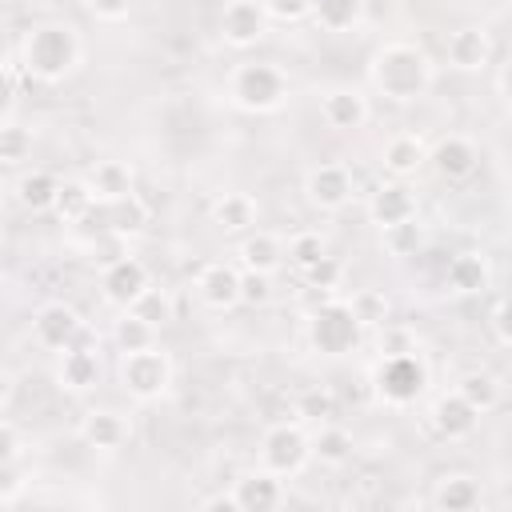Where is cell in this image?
<instances>
[{"instance_id": "obj_6", "label": "cell", "mask_w": 512, "mask_h": 512, "mask_svg": "<svg viewBox=\"0 0 512 512\" xmlns=\"http://www.w3.org/2000/svg\"><path fill=\"white\" fill-rule=\"evenodd\" d=\"M120 384L140 404L160 400L168 392V384H172V360H168V352H160L156 344L136 348V352H120Z\"/></svg>"}, {"instance_id": "obj_35", "label": "cell", "mask_w": 512, "mask_h": 512, "mask_svg": "<svg viewBox=\"0 0 512 512\" xmlns=\"http://www.w3.org/2000/svg\"><path fill=\"white\" fill-rule=\"evenodd\" d=\"M128 312H136L140 320H148L152 328H160V324H168V320H172V296L148 284V288L128 304Z\"/></svg>"}, {"instance_id": "obj_10", "label": "cell", "mask_w": 512, "mask_h": 512, "mask_svg": "<svg viewBox=\"0 0 512 512\" xmlns=\"http://www.w3.org/2000/svg\"><path fill=\"white\" fill-rule=\"evenodd\" d=\"M220 32L232 48H252L268 32V12L260 8V0H228L220 12Z\"/></svg>"}, {"instance_id": "obj_24", "label": "cell", "mask_w": 512, "mask_h": 512, "mask_svg": "<svg viewBox=\"0 0 512 512\" xmlns=\"http://www.w3.org/2000/svg\"><path fill=\"white\" fill-rule=\"evenodd\" d=\"M480 480L476 476H468V472H452V476H444L440 484H436V508L440 512H472V508H480Z\"/></svg>"}, {"instance_id": "obj_17", "label": "cell", "mask_w": 512, "mask_h": 512, "mask_svg": "<svg viewBox=\"0 0 512 512\" xmlns=\"http://www.w3.org/2000/svg\"><path fill=\"white\" fill-rule=\"evenodd\" d=\"M444 52H448V64H452L456 72H480V68H488V60H492V40H488L484 28H456V32L448 36Z\"/></svg>"}, {"instance_id": "obj_38", "label": "cell", "mask_w": 512, "mask_h": 512, "mask_svg": "<svg viewBox=\"0 0 512 512\" xmlns=\"http://www.w3.org/2000/svg\"><path fill=\"white\" fill-rule=\"evenodd\" d=\"M32 152V132L24 124H0V164H20Z\"/></svg>"}, {"instance_id": "obj_37", "label": "cell", "mask_w": 512, "mask_h": 512, "mask_svg": "<svg viewBox=\"0 0 512 512\" xmlns=\"http://www.w3.org/2000/svg\"><path fill=\"white\" fill-rule=\"evenodd\" d=\"M384 232V248L392 256H416L420 244H424V232L416 220H404V224H392V228H380Z\"/></svg>"}, {"instance_id": "obj_43", "label": "cell", "mask_w": 512, "mask_h": 512, "mask_svg": "<svg viewBox=\"0 0 512 512\" xmlns=\"http://www.w3.org/2000/svg\"><path fill=\"white\" fill-rule=\"evenodd\" d=\"M88 12H92L96 20L116 24V20H124V16L132 12V0H88Z\"/></svg>"}, {"instance_id": "obj_19", "label": "cell", "mask_w": 512, "mask_h": 512, "mask_svg": "<svg viewBox=\"0 0 512 512\" xmlns=\"http://www.w3.org/2000/svg\"><path fill=\"white\" fill-rule=\"evenodd\" d=\"M476 424H480V412H476L460 392H448V396H440V400L432 404V428H436L444 440H464V436L476 432Z\"/></svg>"}, {"instance_id": "obj_49", "label": "cell", "mask_w": 512, "mask_h": 512, "mask_svg": "<svg viewBox=\"0 0 512 512\" xmlns=\"http://www.w3.org/2000/svg\"><path fill=\"white\" fill-rule=\"evenodd\" d=\"M204 508H224V512H236L232 496H212V500H204Z\"/></svg>"}, {"instance_id": "obj_39", "label": "cell", "mask_w": 512, "mask_h": 512, "mask_svg": "<svg viewBox=\"0 0 512 512\" xmlns=\"http://www.w3.org/2000/svg\"><path fill=\"white\" fill-rule=\"evenodd\" d=\"M328 248H324V240L316 236V232H296L292 240H288V248H284V256H288V264L292 268H308V264H316L320 256H324Z\"/></svg>"}, {"instance_id": "obj_41", "label": "cell", "mask_w": 512, "mask_h": 512, "mask_svg": "<svg viewBox=\"0 0 512 512\" xmlns=\"http://www.w3.org/2000/svg\"><path fill=\"white\" fill-rule=\"evenodd\" d=\"M268 296H272V276H264V272H240V304H268Z\"/></svg>"}, {"instance_id": "obj_5", "label": "cell", "mask_w": 512, "mask_h": 512, "mask_svg": "<svg viewBox=\"0 0 512 512\" xmlns=\"http://www.w3.org/2000/svg\"><path fill=\"white\" fill-rule=\"evenodd\" d=\"M360 336H364V328L352 316L348 300H324L308 316V344L320 356H348V352H356Z\"/></svg>"}, {"instance_id": "obj_44", "label": "cell", "mask_w": 512, "mask_h": 512, "mask_svg": "<svg viewBox=\"0 0 512 512\" xmlns=\"http://www.w3.org/2000/svg\"><path fill=\"white\" fill-rule=\"evenodd\" d=\"M488 324H492V332H496V344L508 348V344H512V332H508V304H504V300H492Z\"/></svg>"}, {"instance_id": "obj_7", "label": "cell", "mask_w": 512, "mask_h": 512, "mask_svg": "<svg viewBox=\"0 0 512 512\" xmlns=\"http://www.w3.org/2000/svg\"><path fill=\"white\" fill-rule=\"evenodd\" d=\"M312 460V440L300 424H276L264 432L260 440V468L288 480L296 472H304V464Z\"/></svg>"}, {"instance_id": "obj_28", "label": "cell", "mask_w": 512, "mask_h": 512, "mask_svg": "<svg viewBox=\"0 0 512 512\" xmlns=\"http://www.w3.org/2000/svg\"><path fill=\"white\" fill-rule=\"evenodd\" d=\"M312 440V456L320 460V464H328V468H340V464H348L352 460V432H344L340 424H320V432L316 436H308Z\"/></svg>"}, {"instance_id": "obj_21", "label": "cell", "mask_w": 512, "mask_h": 512, "mask_svg": "<svg viewBox=\"0 0 512 512\" xmlns=\"http://www.w3.org/2000/svg\"><path fill=\"white\" fill-rule=\"evenodd\" d=\"M424 160H428V148H424V140H420L416 132H400V136H392V140L384 144V152H380L384 172H392L396 180L416 176V172L424 168Z\"/></svg>"}, {"instance_id": "obj_23", "label": "cell", "mask_w": 512, "mask_h": 512, "mask_svg": "<svg viewBox=\"0 0 512 512\" xmlns=\"http://www.w3.org/2000/svg\"><path fill=\"white\" fill-rule=\"evenodd\" d=\"M444 284L456 292V296H472V292H484L488 288V260L480 252H460L448 260L444 268Z\"/></svg>"}, {"instance_id": "obj_32", "label": "cell", "mask_w": 512, "mask_h": 512, "mask_svg": "<svg viewBox=\"0 0 512 512\" xmlns=\"http://www.w3.org/2000/svg\"><path fill=\"white\" fill-rule=\"evenodd\" d=\"M308 12L316 16L320 28H328V32H348V28L364 16V0H312Z\"/></svg>"}, {"instance_id": "obj_14", "label": "cell", "mask_w": 512, "mask_h": 512, "mask_svg": "<svg viewBox=\"0 0 512 512\" xmlns=\"http://www.w3.org/2000/svg\"><path fill=\"white\" fill-rule=\"evenodd\" d=\"M96 380H100V356L80 336L76 344H68L60 352V360H56V384L64 392H88V388H96Z\"/></svg>"}, {"instance_id": "obj_20", "label": "cell", "mask_w": 512, "mask_h": 512, "mask_svg": "<svg viewBox=\"0 0 512 512\" xmlns=\"http://www.w3.org/2000/svg\"><path fill=\"white\" fill-rule=\"evenodd\" d=\"M128 420L116 412V408H92V412H84V420H80V440L88 444V448H100V452H116L124 440H128Z\"/></svg>"}, {"instance_id": "obj_26", "label": "cell", "mask_w": 512, "mask_h": 512, "mask_svg": "<svg viewBox=\"0 0 512 512\" xmlns=\"http://www.w3.org/2000/svg\"><path fill=\"white\" fill-rule=\"evenodd\" d=\"M212 224L224 232H244L256 224V200L248 192H224L212 204Z\"/></svg>"}, {"instance_id": "obj_27", "label": "cell", "mask_w": 512, "mask_h": 512, "mask_svg": "<svg viewBox=\"0 0 512 512\" xmlns=\"http://www.w3.org/2000/svg\"><path fill=\"white\" fill-rule=\"evenodd\" d=\"M88 188H92V196L96 200H120V196H128L132 192V168L128 164H120V160H100L96 168H92V176H88Z\"/></svg>"}, {"instance_id": "obj_15", "label": "cell", "mask_w": 512, "mask_h": 512, "mask_svg": "<svg viewBox=\"0 0 512 512\" xmlns=\"http://www.w3.org/2000/svg\"><path fill=\"white\" fill-rule=\"evenodd\" d=\"M320 116L336 132H356L368 124V96L356 88H332L320 96Z\"/></svg>"}, {"instance_id": "obj_40", "label": "cell", "mask_w": 512, "mask_h": 512, "mask_svg": "<svg viewBox=\"0 0 512 512\" xmlns=\"http://www.w3.org/2000/svg\"><path fill=\"white\" fill-rule=\"evenodd\" d=\"M300 276L308 280V288H324V292H328V288H336V284H340L344 268H340V260H336V256H328V252H324V256H320L316 264H308Z\"/></svg>"}, {"instance_id": "obj_25", "label": "cell", "mask_w": 512, "mask_h": 512, "mask_svg": "<svg viewBox=\"0 0 512 512\" xmlns=\"http://www.w3.org/2000/svg\"><path fill=\"white\" fill-rule=\"evenodd\" d=\"M240 264H244L248 272L272 276V272L284 264V244H280V236H272V232H252V236H244V240H240Z\"/></svg>"}, {"instance_id": "obj_31", "label": "cell", "mask_w": 512, "mask_h": 512, "mask_svg": "<svg viewBox=\"0 0 512 512\" xmlns=\"http://www.w3.org/2000/svg\"><path fill=\"white\" fill-rule=\"evenodd\" d=\"M92 204H96V196H92L88 180H60L52 212H56L60 220H68V224H80V220L88 216V208H92Z\"/></svg>"}, {"instance_id": "obj_48", "label": "cell", "mask_w": 512, "mask_h": 512, "mask_svg": "<svg viewBox=\"0 0 512 512\" xmlns=\"http://www.w3.org/2000/svg\"><path fill=\"white\" fill-rule=\"evenodd\" d=\"M12 400V372L8 368H0V408Z\"/></svg>"}, {"instance_id": "obj_9", "label": "cell", "mask_w": 512, "mask_h": 512, "mask_svg": "<svg viewBox=\"0 0 512 512\" xmlns=\"http://www.w3.org/2000/svg\"><path fill=\"white\" fill-rule=\"evenodd\" d=\"M32 332H36V340H40L44 348L64 352L68 344H76V340L84 336V320H80V312H76L72 304L52 300V304L36 308V316H32Z\"/></svg>"}, {"instance_id": "obj_34", "label": "cell", "mask_w": 512, "mask_h": 512, "mask_svg": "<svg viewBox=\"0 0 512 512\" xmlns=\"http://www.w3.org/2000/svg\"><path fill=\"white\" fill-rule=\"evenodd\" d=\"M348 308H352V316L360 320V328H384V324H388V296L376 292V288L352 292Z\"/></svg>"}, {"instance_id": "obj_29", "label": "cell", "mask_w": 512, "mask_h": 512, "mask_svg": "<svg viewBox=\"0 0 512 512\" xmlns=\"http://www.w3.org/2000/svg\"><path fill=\"white\" fill-rule=\"evenodd\" d=\"M56 188H60V180H56L52 172L36 168V172H24V176H20L16 200H20L28 212H48V208L56 204Z\"/></svg>"}, {"instance_id": "obj_47", "label": "cell", "mask_w": 512, "mask_h": 512, "mask_svg": "<svg viewBox=\"0 0 512 512\" xmlns=\"http://www.w3.org/2000/svg\"><path fill=\"white\" fill-rule=\"evenodd\" d=\"M408 348H412L408 332H396V328H388V324H384V336H380V356H392V352H408Z\"/></svg>"}, {"instance_id": "obj_2", "label": "cell", "mask_w": 512, "mask_h": 512, "mask_svg": "<svg viewBox=\"0 0 512 512\" xmlns=\"http://www.w3.org/2000/svg\"><path fill=\"white\" fill-rule=\"evenodd\" d=\"M20 60H24V68H28L36 80L56 84V80H64V76L80 64V36H76L72 24L44 20V24H36V28L24 36Z\"/></svg>"}, {"instance_id": "obj_11", "label": "cell", "mask_w": 512, "mask_h": 512, "mask_svg": "<svg viewBox=\"0 0 512 512\" xmlns=\"http://www.w3.org/2000/svg\"><path fill=\"white\" fill-rule=\"evenodd\" d=\"M148 284H152V276H148V268H144L136 256H116V260H108V268H104V276H100L104 300L116 304V308H128Z\"/></svg>"}, {"instance_id": "obj_36", "label": "cell", "mask_w": 512, "mask_h": 512, "mask_svg": "<svg viewBox=\"0 0 512 512\" xmlns=\"http://www.w3.org/2000/svg\"><path fill=\"white\" fill-rule=\"evenodd\" d=\"M296 412H300V420H308V424H328V420L336 416V396H332L328 388H308V392H300Z\"/></svg>"}, {"instance_id": "obj_3", "label": "cell", "mask_w": 512, "mask_h": 512, "mask_svg": "<svg viewBox=\"0 0 512 512\" xmlns=\"http://www.w3.org/2000/svg\"><path fill=\"white\" fill-rule=\"evenodd\" d=\"M228 96L236 108L244 112H276L284 100H288V76L276 68V64H264V60H248V64H236L232 76H228Z\"/></svg>"}, {"instance_id": "obj_16", "label": "cell", "mask_w": 512, "mask_h": 512, "mask_svg": "<svg viewBox=\"0 0 512 512\" xmlns=\"http://www.w3.org/2000/svg\"><path fill=\"white\" fill-rule=\"evenodd\" d=\"M280 500H284V484H280V476H272V472H264V468L244 472V476L236 480V488H232L236 512H272Z\"/></svg>"}, {"instance_id": "obj_12", "label": "cell", "mask_w": 512, "mask_h": 512, "mask_svg": "<svg viewBox=\"0 0 512 512\" xmlns=\"http://www.w3.org/2000/svg\"><path fill=\"white\" fill-rule=\"evenodd\" d=\"M424 164H432V172H436L440 180H468V176L476 172V164H480V152H476V144H472L468 136L452 132V136L436 140V148L428 152Z\"/></svg>"}, {"instance_id": "obj_22", "label": "cell", "mask_w": 512, "mask_h": 512, "mask_svg": "<svg viewBox=\"0 0 512 512\" xmlns=\"http://www.w3.org/2000/svg\"><path fill=\"white\" fill-rule=\"evenodd\" d=\"M144 228H148V204L136 192L104 204V232H112V236L124 240V236H140Z\"/></svg>"}, {"instance_id": "obj_30", "label": "cell", "mask_w": 512, "mask_h": 512, "mask_svg": "<svg viewBox=\"0 0 512 512\" xmlns=\"http://www.w3.org/2000/svg\"><path fill=\"white\" fill-rule=\"evenodd\" d=\"M456 392L484 416V412H492L496 404H500V396H504V388H500V380L492 376V372H484V368H476V372H464L460 376V384H456Z\"/></svg>"}, {"instance_id": "obj_33", "label": "cell", "mask_w": 512, "mask_h": 512, "mask_svg": "<svg viewBox=\"0 0 512 512\" xmlns=\"http://www.w3.org/2000/svg\"><path fill=\"white\" fill-rule=\"evenodd\" d=\"M112 340H116V348H120V352H136V348L156 344V328H152L148 320H140L136 312H128V308H124V316H120V320H116V328H112Z\"/></svg>"}, {"instance_id": "obj_4", "label": "cell", "mask_w": 512, "mask_h": 512, "mask_svg": "<svg viewBox=\"0 0 512 512\" xmlns=\"http://www.w3.org/2000/svg\"><path fill=\"white\" fill-rule=\"evenodd\" d=\"M372 388H376V396H380L384 404H392V408L416 404V400L424 396V388H428V368H424L420 352L408 348V352L380 356L376 368H372Z\"/></svg>"}, {"instance_id": "obj_46", "label": "cell", "mask_w": 512, "mask_h": 512, "mask_svg": "<svg viewBox=\"0 0 512 512\" xmlns=\"http://www.w3.org/2000/svg\"><path fill=\"white\" fill-rule=\"evenodd\" d=\"M12 104H16V80H12V72L0 64V124L8 120Z\"/></svg>"}, {"instance_id": "obj_8", "label": "cell", "mask_w": 512, "mask_h": 512, "mask_svg": "<svg viewBox=\"0 0 512 512\" xmlns=\"http://www.w3.org/2000/svg\"><path fill=\"white\" fill-rule=\"evenodd\" d=\"M352 192H356V180H352L348 164L328 160V164H316V168L304 176V196H308V204L320 208V212H340V208L352 200Z\"/></svg>"}, {"instance_id": "obj_1", "label": "cell", "mask_w": 512, "mask_h": 512, "mask_svg": "<svg viewBox=\"0 0 512 512\" xmlns=\"http://www.w3.org/2000/svg\"><path fill=\"white\" fill-rule=\"evenodd\" d=\"M368 80L380 96L396 100V104H412L420 96H428L432 80H436V64L420 44L408 40H388L372 52L368 60Z\"/></svg>"}, {"instance_id": "obj_42", "label": "cell", "mask_w": 512, "mask_h": 512, "mask_svg": "<svg viewBox=\"0 0 512 512\" xmlns=\"http://www.w3.org/2000/svg\"><path fill=\"white\" fill-rule=\"evenodd\" d=\"M260 8H264L272 20H284V24H292V20H304V16H308L312 0H260Z\"/></svg>"}, {"instance_id": "obj_45", "label": "cell", "mask_w": 512, "mask_h": 512, "mask_svg": "<svg viewBox=\"0 0 512 512\" xmlns=\"http://www.w3.org/2000/svg\"><path fill=\"white\" fill-rule=\"evenodd\" d=\"M16 452H20V432H16L8 420H0V468H4V464H12V460H16Z\"/></svg>"}, {"instance_id": "obj_18", "label": "cell", "mask_w": 512, "mask_h": 512, "mask_svg": "<svg viewBox=\"0 0 512 512\" xmlns=\"http://www.w3.org/2000/svg\"><path fill=\"white\" fill-rule=\"evenodd\" d=\"M196 292H200V300H204L208 308L224 312V308L240 304V272H236L232 264L216 260V264L200 268V276H196Z\"/></svg>"}, {"instance_id": "obj_13", "label": "cell", "mask_w": 512, "mask_h": 512, "mask_svg": "<svg viewBox=\"0 0 512 512\" xmlns=\"http://www.w3.org/2000/svg\"><path fill=\"white\" fill-rule=\"evenodd\" d=\"M368 216H372L376 228H392V224L416 220V192L404 180H384L368 196Z\"/></svg>"}]
</instances>
